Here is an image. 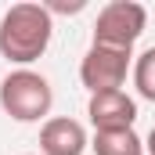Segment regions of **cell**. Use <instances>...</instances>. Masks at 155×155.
<instances>
[{"label":"cell","mask_w":155,"mask_h":155,"mask_svg":"<svg viewBox=\"0 0 155 155\" xmlns=\"http://www.w3.org/2000/svg\"><path fill=\"white\" fill-rule=\"evenodd\" d=\"M54 36V18L43 4H11L0 18V54L11 65H33L47 54Z\"/></svg>","instance_id":"1"},{"label":"cell","mask_w":155,"mask_h":155,"mask_svg":"<svg viewBox=\"0 0 155 155\" xmlns=\"http://www.w3.org/2000/svg\"><path fill=\"white\" fill-rule=\"evenodd\" d=\"M0 108L15 123H47L54 108V90L51 79L33 72V69H15L0 79Z\"/></svg>","instance_id":"2"},{"label":"cell","mask_w":155,"mask_h":155,"mask_svg":"<svg viewBox=\"0 0 155 155\" xmlns=\"http://www.w3.org/2000/svg\"><path fill=\"white\" fill-rule=\"evenodd\" d=\"M148 25V11L137 0H112L97 11L94 22V43L101 47H119V51H134V43L141 40Z\"/></svg>","instance_id":"3"},{"label":"cell","mask_w":155,"mask_h":155,"mask_svg":"<svg viewBox=\"0 0 155 155\" xmlns=\"http://www.w3.org/2000/svg\"><path fill=\"white\" fill-rule=\"evenodd\" d=\"M130 69H134V51H119V47L90 43L87 54H83V61H79V83H83L90 94L123 90Z\"/></svg>","instance_id":"4"},{"label":"cell","mask_w":155,"mask_h":155,"mask_svg":"<svg viewBox=\"0 0 155 155\" xmlns=\"http://www.w3.org/2000/svg\"><path fill=\"white\" fill-rule=\"evenodd\" d=\"M87 116L94 123V130H134V123H137V101L126 90L90 94Z\"/></svg>","instance_id":"5"},{"label":"cell","mask_w":155,"mask_h":155,"mask_svg":"<svg viewBox=\"0 0 155 155\" xmlns=\"http://www.w3.org/2000/svg\"><path fill=\"white\" fill-rule=\"evenodd\" d=\"M90 148L83 123L69 116H51L40 126V152L43 155H83Z\"/></svg>","instance_id":"6"},{"label":"cell","mask_w":155,"mask_h":155,"mask_svg":"<svg viewBox=\"0 0 155 155\" xmlns=\"http://www.w3.org/2000/svg\"><path fill=\"white\" fill-rule=\"evenodd\" d=\"M94 155H144V141L134 130H94Z\"/></svg>","instance_id":"7"},{"label":"cell","mask_w":155,"mask_h":155,"mask_svg":"<svg viewBox=\"0 0 155 155\" xmlns=\"http://www.w3.org/2000/svg\"><path fill=\"white\" fill-rule=\"evenodd\" d=\"M134 87H137V94L144 97V101H152L155 105V47L148 51H141L137 58H134Z\"/></svg>","instance_id":"8"},{"label":"cell","mask_w":155,"mask_h":155,"mask_svg":"<svg viewBox=\"0 0 155 155\" xmlns=\"http://www.w3.org/2000/svg\"><path fill=\"white\" fill-rule=\"evenodd\" d=\"M43 7L51 11V18H54V15H79V11L87 7V0H47Z\"/></svg>","instance_id":"9"},{"label":"cell","mask_w":155,"mask_h":155,"mask_svg":"<svg viewBox=\"0 0 155 155\" xmlns=\"http://www.w3.org/2000/svg\"><path fill=\"white\" fill-rule=\"evenodd\" d=\"M144 155H155V126L148 130V137H144Z\"/></svg>","instance_id":"10"}]
</instances>
